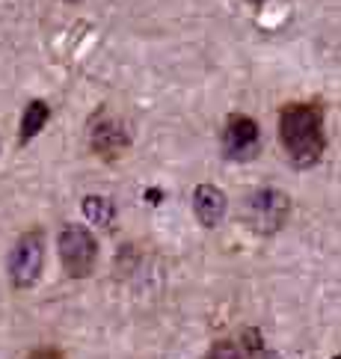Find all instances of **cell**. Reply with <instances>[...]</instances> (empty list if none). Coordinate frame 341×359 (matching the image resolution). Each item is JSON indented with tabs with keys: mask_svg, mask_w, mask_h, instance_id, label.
<instances>
[{
	"mask_svg": "<svg viewBox=\"0 0 341 359\" xmlns=\"http://www.w3.org/2000/svg\"><path fill=\"white\" fill-rule=\"evenodd\" d=\"M57 250H60V262L66 267V273L71 279H83L92 273V267L98 262V243L95 235L86 226H66L57 238Z\"/></svg>",
	"mask_w": 341,
	"mask_h": 359,
	"instance_id": "7a4b0ae2",
	"label": "cell"
},
{
	"mask_svg": "<svg viewBox=\"0 0 341 359\" xmlns=\"http://www.w3.org/2000/svg\"><path fill=\"white\" fill-rule=\"evenodd\" d=\"M146 199H148L151 205H160V199H163V190H158V187H151V190H146Z\"/></svg>",
	"mask_w": 341,
	"mask_h": 359,
	"instance_id": "7c38bea8",
	"label": "cell"
},
{
	"mask_svg": "<svg viewBox=\"0 0 341 359\" xmlns=\"http://www.w3.org/2000/svg\"><path fill=\"white\" fill-rule=\"evenodd\" d=\"M208 359H246L244 356V351L237 348V344H232V341H217L214 348L208 351Z\"/></svg>",
	"mask_w": 341,
	"mask_h": 359,
	"instance_id": "30bf717a",
	"label": "cell"
},
{
	"mask_svg": "<svg viewBox=\"0 0 341 359\" xmlns=\"http://www.w3.org/2000/svg\"><path fill=\"white\" fill-rule=\"evenodd\" d=\"M225 155L235 161H246L261 149V131L249 116H232L225 125Z\"/></svg>",
	"mask_w": 341,
	"mask_h": 359,
	"instance_id": "5b68a950",
	"label": "cell"
},
{
	"mask_svg": "<svg viewBox=\"0 0 341 359\" xmlns=\"http://www.w3.org/2000/svg\"><path fill=\"white\" fill-rule=\"evenodd\" d=\"M30 359H62V353H60V351H50V348H48V351H36Z\"/></svg>",
	"mask_w": 341,
	"mask_h": 359,
	"instance_id": "8fae6325",
	"label": "cell"
},
{
	"mask_svg": "<svg viewBox=\"0 0 341 359\" xmlns=\"http://www.w3.org/2000/svg\"><path fill=\"white\" fill-rule=\"evenodd\" d=\"M246 223L256 229V232H276L285 217H288V196L282 190H256L249 199H246Z\"/></svg>",
	"mask_w": 341,
	"mask_h": 359,
	"instance_id": "277c9868",
	"label": "cell"
},
{
	"mask_svg": "<svg viewBox=\"0 0 341 359\" xmlns=\"http://www.w3.org/2000/svg\"><path fill=\"white\" fill-rule=\"evenodd\" d=\"M225 208H229V199L220 187L214 184H199L196 194H193V211H196V220L205 226V229H214L223 223L225 217Z\"/></svg>",
	"mask_w": 341,
	"mask_h": 359,
	"instance_id": "8992f818",
	"label": "cell"
},
{
	"mask_svg": "<svg viewBox=\"0 0 341 359\" xmlns=\"http://www.w3.org/2000/svg\"><path fill=\"white\" fill-rule=\"evenodd\" d=\"M333 359H341V356H333Z\"/></svg>",
	"mask_w": 341,
	"mask_h": 359,
	"instance_id": "4fadbf2b",
	"label": "cell"
},
{
	"mask_svg": "<svg viewBox=\"0 0 341 359\" xmlns=\"http://www.w3.org/2000/svg\"><path fill=\"white\" fill-rule=\"evenodd\" d=\"M83 214L86 220L95 223V226H110L113 217H116V205L104 196H86L83 199Z\"/></svg>",
	"mask_w": 341,
	"mask_h": 359,
	"instance_id": "9c48e42d",
	"label": "cell"
},
{
	"mask_svg": "<svg viewBox=\"0 0 341 359\" xmlns=\"http://www.w3.org/2000/svg\"><path fill=\"white\" fill-rule=\"evenodd\" d=\"M48 116H50V107L45 101H30V104L24 107V116H21V134H18L21 143H30V140L45 128Z\"/></svg>",
	"mask_w": 341,
	"mask_h": 359,
	"instance_id": "ba28073f",
	"label": "cell"
},
{
	"mask_svg": "<svg viewBox=\"0 0 341 359\" xmlns=\"http://www.w3.org/2000/svg\"><path fill=\"white\" fill-rule=\"evenodd\" d=\"M279 140L282 149L288 151L294 166L306 170V166L318 163L326 137H323V113L314 104H288L279 113Z\"/></svg>",
	"mask_w": 341,
	"mask_h": 359,
	"instance_id": "6da1fadb",
	"label": "cell"
},
{
	"mask_svg": "<svg viewBox=\"0 0 341 359\" xmlns=\"http://www.w3.org/2000/svg\"><path fill=\"white\" fill-rule=\"evenodd\" d=\"M125 146H128V137H125V131L116 125V122H98L92 128V149L101 151V155L113 158L116 151H122Z\"/></svg>",
	"mask_w": 341,
	"mask_h": 359,
	"instance_id": "52a82bcc",
	"label": "cell"
},
{
	"mask_svg": "<svg viewBox=\"0 0 341 359\" xmlns=\"http://www.w3.org/2000/svg\"><path fill=\"white\" fill-rule=\"evenodd\" d=\"M42 264H45V243L39 232H27L15 241L9 255V276L15 288H30L39 282L42 276Z\"/></svg>",
	"mask_w": 341,
	"mask_h": 359,
	"instance_id": "3957f363",
	"label": "cell"
},
{
	"mask_svg": "<svg viewBox=\"0 0 341 359\" xmlns=\"http://www.w3.org/2000/svg\"><path fill=\"white\" fill-rule=\"evenodd\" d=\"M256 4H261V0H256Z\"/></svg>",
	"mask_w": 341,
	"mask_h": 359,
	"instance_id": "5bb4252c",
	"label": "cell"
}]
</instances>
